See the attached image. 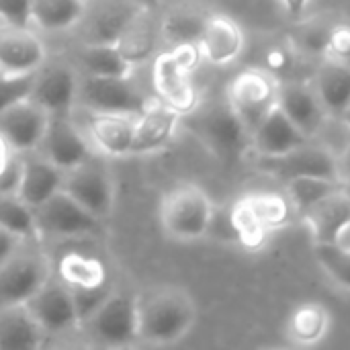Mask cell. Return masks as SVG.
<instances>
[{"instance_id":"1","label":"cell","mask_w":350,"mask_h":350,"mask_svg":"<svg viewBox=\"0 0 350 350\" xmlns=\"http://www.w3.org/2000/svg\"><path fill=\"white\" fill-rule=\"evenodd\" d=\"M197 322V306L189 291L158 285L137 293V336L146 345L166 347L183 340Z\"/></svg>"},{"instance_id":"2","label":"cell","mask_w":350,"mask_h":350,"mask_svg":"<svg viewBox=\"0 0 350 350\" xmlns=\"http://www.w3.org/2000/svg\"><path fill=\"white\" fill-rule=\"evenodd\" d=\"M203 59L199 45H174L158 51L152 64V84L156 98L168 109L187 117L199 107V92L193 84V72Z\"/></svg>"},{"instance_id":"3","label":"cell","mask_w":350,"mask_h":350,"mask_svg":"<svg viewBox=\"0 0 350 350\" xmlns=\"http://www.w3.org/2000/svg\"><path fill=\"white\" fill-rule=\"evenodd\" d=\"M209 195L195 183L172 187L160 201L158 219L164 234L176 242H197L209 234L213 219Z\"/></svg>"},{"instance_id":"4","label":"cell","mask_w":350,"mask_h":350,"mask_svg":"<svg viewBox=\"0 0 350 350\" xmlns=\"http://www.w3.org/2000/svg\"><path fill=\"white\" fill-rule=\"evenodd\" d=\"M90 345L100 349H127L137 336V293L115 287L107 299L80 324Z\"/></svg>"},{"instance_id":"5","label":"cell","mask_w":350,"mask_h":350,"mask_svg":"<svg viewBox=\"0 0 350 350\" xmlns=\"http://www.w3.org/2000/svg\"><path fill=\"white\" fill-rule=\"evenodd\" d=\"M39 240H90L105 236V219L90 213L66 191L33 209Z\"/></svg>"},{"instance_id":"6","label":"cell","mask_w":350,"mask_h":350,"mask_svg":"<svg viewBox=\"0 0 350 350\" xmlns=\"http://www.w3.org/2000/svg\"><path fill=\"white\" fill-rule=\"evenodd\" d=\"M62 191L100 219H107L115 209V176L107 164V158L98 152H92L76 166L64 170Z\"/></svg>"},{"instance_id":"7","label":"cell","mask_w":350,"mask_h":350,"mask_svg":"<svg viewBox=\"0 0 350 350\" xmlns=\"http://www.w3.org/2000/svg\"><path fill=\"white\" fill-rule=\"evenodd\" d=\"M152 100L133 82V76H84L80 74L78 105L88 113H115L137 117Z\"/></svg>"},{"instance_id":"8","label":"cell","mask_w":350,"mask_h":350,"mask_svg":"<svg viewBox=\"0 0 350 350\" xmlns=\"http://www.w3.org/2000/svg\"><path fill=\"white\" fill-rule=\"evenodd\" d=\"M279 84L265 70L240 72L228 88V107L246 131H250L277 107Z\"/></svg>"},{"instance_id":"9","label":"cell","mask_w":350,"mask_h":350,"mask_svg":"<svg viewBox=\"0 0 350 350\" xmlns=\"http://www.w3.org/2000/svg\"><path fill=\"white\" fill-rule=\"evenodd\" d=\"M78 84L80 72L72 59L47 57L35 72L29 96L49 115L72 113L78 107Z\"/></svg>"},{"instance_id":"10","label":"cell","mask_w":350,"mask_h":350,"mask_svg":"<svg viewBox=\"0 0 350 350\" xmlns=\"http://www.w3.org/2000/svg\"><path fill=\"white\" fill-rule=\"evenodd\" d=\"M256 166L262 172H267L283 183H289V180L301 178V176H322V178L342 180L340 168H338V154L316 144L314 139H310L308 144H304L287 154L258 158Z\"/></svg>"},{"instance_id":"11","label":"cell","mask_w":350,"mask_h":350,"mask_svg":"<svg viewBox=\"0 0 350 350\" xmlns=\"http://www.w3.org/2000/svg\"><path fill=\"white\" fill-rule=\"evenodd\" d=\"M55 273L49 256L41 252H16L0 267V306L27 304Z\"/></svg>"},{"instance_id":"12","label":"cell","mask_w":350,"mask_h":350,"mask_svg":"<svg viewBox=\"0 0 350 350\" xmlns=\"http://www.w3.org/2000/svg\"><path fill=\"white\" fill-rule=\"evenodd\" d=\"M142 6L137 0H86L84 14L72 33H76L78 43H117Z\"/></svg>"},{"instance_id":"13","label":"cell","mask_w":350,"mask_h":350,"mask_svg":"<svg viewBox=\"0 0 350 350\" xmlns=\"http://www.w3.org/2000/svg\"><path fill=\"white\" fill-rule=\"evenodd\" d=\"M33 318L45 332V336H64L80 328L78 312L70 289L53 273L43 287L27 301Z\"/></svg>"},{"instance_id":"14","label":"cell","mask_w":350,"mask_h":350,"mask_svg":"<svg viewBox=\"0 0 350 350\" xmlns=\"http://www.w3.org/2000/svg\"><path fill=\"white\" fill-rule=\"evenodd\" d=\"M51 115L31 96L16 100L0 113V135L12 152L29 154L39 150Z\"/></svg>"},{"instance_id":"15","label":"cell","mask_w":350,"mask_h":350,"mask_svg":"<svg viewBox=\"0 0 350 350\" xmlns=\"http://www.w3.org/2000/svg\"><path fill=\"white\" fill-rule=\"evenodd\" d=\"M35 152L45 156L62 170H68L78 162H82L84 158H88L94 152V148L86 131L74 121L72 113H62V115H51L43 142Z\"/></svg>"},{"instance_id":"16","label":"cell","mask_w":350,"mask_h":350,"mask_svg":"<svg viewBox=\"0 0 350 350\" xmlns=\"http://www.w3.org/2000/svg\"><path fill=\"white\" fill-rule=\"evenodd\" d=\"M43 41L31 27L0 23V72L2 74H31L47 59Z\"/></svg>"},{"instance_id":"17","label":"cell","mask_w":350,"mask_h":350,"mask_svg":"<svg viewBox=\"0 0 350 350\" xmlns=\"http://www.w3.org/2000/svg\"><path fill=\"white\" fill-rule=\"evenodd\" d=\"M160 43H164L160 29V12L158 8L142 6L127 23L115 45L133 68H139L158 55Z\"/></svg>"},{"instance_id":"18","label":"cell","mask_w":350,"mask_h":350,"mask_svg":"<svg viewBox=\"0 0 350 350\" xmlns=\"http://www.w3.org/2000/svg\"><path fill=\"white\" fill-rule=\"evenodd\" d=\"M277 107L310 137L314 139L326 119L330 117L320 103L316 88L312 82H301V80H291L285 84H279V94H277Z\"/></svg>"},{"instance_id":"19","label":"cell","mask_w":350,"mask_h":350,"mask_svg":"<svg viewBox=\"0 0 350 350\" xmlns=\"http://www.w3.org/2000/svg\"><path fill=\"white\" fill-rule=\"evenodd\" d=\"M180 115L158 98L152 100L137 117L133 127V148L131 156H150L164 150L176 135Z\"/></svg>"},{"instance_id":"20","label":"cell","mask_w":350,"mask_h":350,"mask_svg":"<svg viewBox=\"0 0 350 350\" xmlns=\"http://www.w3.org/2000/svg\"><path fill=\"white\" fill-rule=\"evenodd\" d=\"M133 115L115 113H88V123L84 127L94 152L105 158H127L133 148Z\"/></svg>"},{"instance_id":"21","label":"cell","mask_w":350,"mask_h":350,"mask_svg":"<svg viewBox=\"0 0 350 350\" xmlns=\"http://www.w3.org/2000/svg\"><path fill=\"white\" fill-rule=\"evenodd\" d=\"M248 137H250V146L256 158L281 156L310 142V137L279 107H275L250 131Z\"/></svg>"},{"instance_id":"22","label":"cell","mask_w":350,"mask_h":350,"mask_svg":"<svg viewBox=\"0 0 350 350\" xmlns=\"http://www.w3.org/2000/svg\"><path fill=\"white\" fill-rule=\"evenodd\" d=\"M64 185V170L49 162L39 152L21 154V185L18 197L31 207L37 209Z\"/></svg>"},{"instance_id":"23","label":"cell","mask_w":350,"mask_h":350,"mask_svg":"<svg viewBox=\"0 0 350 350\" xmlns=\"http://www.w3.org/2000/svg\"><path fill=\"white\" fill-rule=\"evenodd\" d=\"M211 12L197 0H178L160 14L162 39L170 47L174 45H199Z\"/></svg>"},{"instance_id":"24","label":"cell","mask_w":350,"mask_h":350,"mask_svg":"<svg viewBox=\"0 0 350 350\" xmlns=\"http://www.w3.org/2000/svg\"><path fill=\"white\" fill-rule=\"evenodd\" d=\"M199 49H201L203 59H207L209 64L226 66L242 53L244 33L234 18L211 12L201 33Z\"/></svg>"},{"instance_id":"25","label":"cell","mask_w":350,"mask_h":350,"mask_svg":"<svg viewBox=\"0 0 350 350\" xmlns=\"http://www.w3.org/2000/svg\"><path fill=\"white\" fill-rule=\"evenodd\" d=\"M301 219L310 226L316 244H332L336 234L350 221V195L342 187L304 209Z\"/></svg>"},{"instance_id":"26","label":"cell","mask_w":350,"mask_h":350,"mask_svg":"<svg viewBox=\"0 0 350 350\" xmlns=\"http://www.w3.org/2000/svg\"><path fill=\"white\" fill-rule=\"evenodd\" d=\"M45 338L27 304L0 306V350H35Z\"/></svg>"},{"instance_id":"27","label":"cell","mask_w":350,"mask_h":350,"mask_svg":"<svg viewBox=\"0 0 350 350\" xmlns=\"http://www.w3.org/2000/svg\"><path fill=\"white\" fill-rule=\"evenodd\" d=\"M312 84L326 113L334 119H340V115L350 105L349 66L334 57H322V64L318 66Z\"/></svg>"},{"instance_id":"28","label":"cell","mask_w":350,"mask_h":350,"mask_svg":"<svg viewBox=\"0 0 350 350\" xmlns=\"http://www.w3.org/2000/svg\"><path fill=\"white\" fill-rule=\"evenodd\" d=\"M57 279L70 291H86L98 289L111 283L109 269L96 256L82 254V252H68L55 265Z\"/></svg>"},{"instance_id":"29","label":"cell","mask_w":350,"mask_h":350,"mask_svg":"<svg viewBox=\"0 0 350 350\" xmlns=\"http://www.w3.org/2000/svg\"><path fill=\"white\" fill-rule=\"evenodd\" d=\"M72 62L84 76H133L135 68L115 43H78Z\"/></svg>"},{"instance_id":"30","label":"cell","mask_w":350,"mask_h":350,"mask_svg":"<svg viewBox=\"0 0 350 350\" xmlns=\"http://www.w3.org/2000/svg\"><path fill=\"white\" fill-rule=\"evenodd\" d=\"M86 8V0H31V27L47 33L72 31Z\"/></svg>"},{"instance_id":"31","label":"cell","mask_w":350,"mask_h":350,"mask_svg":"<svg viewBox=\"0 0 350 350\" xmlns=\"http://www.w3.org/2000/svg\"><path fill=\"white\" fill-rule=\"evenodd\" d=\"M330 328V316L320 304H306L293 312L287 324V334L295 345L310 347L320 342Z\"/></svg>"},{"instance_id":"32","label":"cell","mask_w":350,"mask_h":350,"mask_svg":"<svg viewBox=\"0 0 350 350\" xmlns=\"http://www.w3.org/2000/svg\"><path fill=\"white\" fill-rule=\"evenodd\" d=\"M254 219L267 230H277L289 224L293 205L289 203L287 195H277V193H254L248 197H242Z\"/></svg>"},{"instance_id":"33","label":"cell","mask_w":350,"mask_h":350,"mask_svg":"<svg viewBox=\"0 0 350 350\" xmlns=\"http://www.w3.org/2000/svg\"><path fill=\"white\" fill-rule=\"evenodd\" d=\"M285 187H287L285 195H287L289 203L293 205V209L297 213H301L304 209H308L316 201H320L326 195L342 189L345 180L322 178V176H301V178H293V180L285 183Z\"/></svg>"},{"instance_id":"34","label":"cell","mask_w":350,"mask_h":350,"mask_svg":"<svg viewBox=\"0 0 350 350\" xmlns=\"http://www.w3.org/2000/svg\"><path fill=\"white\" fill-rule=\"evenodd\" d=\"M0 226L14 232L25 242L39 240L37 226H35V213L18 195L0 193Z\"/></svg>"},{"instance_id":"35","label":"cell","mask_w":350,"mask_h":350,"mask_svg":"<svg viewBox=\"0 0 350 350\" xmlns=\"http://www.w3.org/2000/svg\"><path fill=\"white\" fill-rule=\"evenodd\" d=\"M230 221H232V228L236 232V240L242 246H246L250 250H258L265 244L269 232L254 219V215L250 213V209L246 207V203L242 199L232 205Z\"/></svg>"},{"instance_id":"36","label":"cell","mask_w":350,"mask_h":350,"mask_svg":"<svg viewBox=\"0 0 350 350\" xmlns=\"http://www.w3.org/2000/svg\"><path fill=\"white\" fill-rule=\"evenodd\" d=\"M316 258L326 275L342 289L350 291V252L336 244H316Z\"/></svg>"},{"instance_id":"37","label":"cell","mask_w":350,"mask_h":350,"mask_svg":"<svg viewBox=\"0 0 350 350\" xmlns=\"http://www.w3.org/2000/svg\"><path fill=\"white\" fill-rule=\"evenodd\" d=\"M336 25H320L318 21H306L297 27L293 39L297 41L299 49H304L306 53H312V55H326V49H328V43H330V37H332V31H334Z\"/></svg>"},{"instance_id":"38","label":"cell","mask_w":350,"mask_h":350,"mask_svg":"<svg viewBox=\"0 0 350 350\" xmlns=\"http://www.w3.org/2000/svg\"><path fill=\"white\" fill-rule=\"evenodd\" d=\"M35 72L31 74H0V113L21 98L31 94Z\"/></svg>"},{"instance_id":"39","label":"cell","mask_w":350,"mask_h":350,"mask_svg":"<svg viewBox=\"0 0 350 350\" xmlns=\"http://www.w3.org/2000/svg\"><path fill=\"white\" fill-rule=\"evenodd\" d=\"M0 23L31 27V0H0Z\"/></svg>"},{"instance_id":"40","label":"cell","mask_w":350,"mask_h":350,"mask_svg":"<svg viewBox=\"0 0 350 350\" xmlns=\"http://www.w3.org/2000/svg\"><path fill=\"white\" fill-rule=\"evenodd\" d=\"M324 57H334L350 68V27L347 25H336L326 49Z\"/></svg>"},{"instance_id":"41","label":"cell","mask_w":350,"mask_h":350,"mask_svg":"<svg viewBox=\"0 0 350 350\" xmlns=\"http://www.w3.org/2000/svg\"><path fill=\"white\" fill-rule=\"evenodd\" d=\"M21 185V154L12 158V162L0 172V193L16 195Z\"/></svg>"},{"instance_id":"42","label":"cell","mask_w":350,"mask_h":350,"mask_svg":"<svg viewBox=\"0 0 350 350\" xmlns=\"http://www.w3.org/2000/svg\"><path fill=\"white\" fill-rule=\"evenodd\" d=\"M23 242L25 240L21 236H16L14 232H10V230H6V228L0 226V267L4 262H8L21 250Z\"/></svg>"},{"instance_id":"43","label":"cell","mask_w":350,"mask_h":350,"mask_svg":"<svg viewBox=\"0 0 350 350\" xmlns=\"http://www.w3.org/2000/svg\"><path fill=\"white\" fill-rule=\"evenodd\" d=\"M281 2H283L287 14L293 16V18H299L306 12L308 4H310V0H281Z\"/></svg>"},{"instance_id":"44","label":"cell","mask_w":350,"mask_h":350,"mask_svg":"<svg viewBox=\"0 0 350 350\" xmlns=\"http://www.w3.org/2000/svg\"><path fill=\"white\" fill-rule=\"evenodd\" d=\"M338 168H340V176L347 183L350 180V137L347 146L342 148V152L338 154Z\"/></svg>"},{"instance_id":"45","label":"cell","mask_w":350,"mask_h":350,"mask_svg":"<svg viewBox=\"0 0 350 350\" xmlns=\"http://www.w3.org/2000/svg\"><path fill=\"white\" fill-rule=\"evenodd\" d=\"M14 156H16V152H12V150H10V146L6 144V139L0 135V172H2L10 162H12V158H14Z\"/></svg>"},{"instance_id":"46","label":"cell","mask_w":350,"mask_h":350,"mask_svg":"<svg viewBox=\"0 0 350 350\" xmlns=\"http://www.w3.org/2000/svg\"><path fill=\"white\" fill-rule=\"evenodd\" d=\"M332 244H336L338 248H342V250H349L350 252V221L336 234V238H334V242Z\"/></svg>"},{"instance_id":"47","label":"cell","mask_w":350,"mask_h":350,"mask_svg":"<svg viewBox=\"0 0 350 350\" xmlns=\"http://www.w3.org/2000/svg\"><path fill=\"white\" fill-rule=\"evenodd\" d=\"M338 121H342V125H345V127L350 131V105L347 107V111L340 115V119H338Z\"/></svg>"},{"instance_id":"48","label":"cell","mask_w":350,"mask_h":350,"mask_svg":"<svg viewBox=\"0 0 350 350\" xmlns=\"http://www.w3.org/2000/svg\"><path fill=\"white\" fill-rule=\"evenodd\" d=\"M139 4H144V6H150V8H158L160 6V0H137Z\"/></svg>"},{"instance_id":"49","label":"cell","mask_w":350,"mask_h":350,"mask_svg":"<svg viewBox=\"0 0 350 350\" xmlns=\"http://www.w3.org/2000/svg\"><path fill=\"white\" fill-rule=\"evenodd\" d=\"M0 74H2V72H0Z\"/></svg>"}]
</instances>
